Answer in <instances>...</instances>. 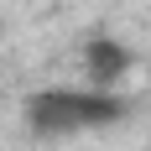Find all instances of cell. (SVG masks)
<instances>
[{
	"mask_svg": "<svg viewBox=\"0 0 151 151\" xmlns=\"http://www.w3.org/2000/svg\"><path fill=\"white\" fill-rule=\"evenodd\" d=\"M125 115H130V99H120L115 89H42L26 99V125L47 141L104 130V125H120Z\"/></svg>",
	"mask_w": 151,
	"mask_h": 151,
	"instance_id": "obj_1",
	"label": "cell"
},
{
	"mask_svg": "<svg viewBox=\"0 0 151 151\" xmlns=\"http://www.w3.org/2000/svg\"><path fill=\"white\" fill-rule=\"evenodd\" d=\"M130 63L136 58H130L125 42H115V37H104V31L89 37V42H83V78H89L83 89H115V83L130 73Z\"/></svg>",
	"mask_w": 151,
	"mask_h": 151,
	"instance_id": "obj_2",
	"label": "cell"
}]
</instances>
